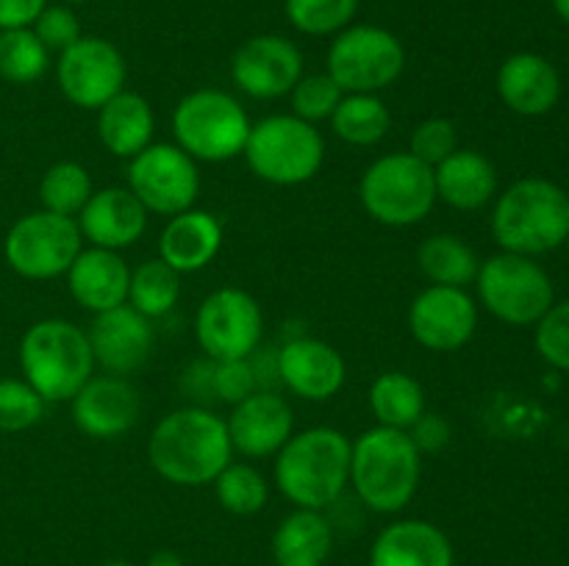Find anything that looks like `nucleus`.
<instances>
[{"label": "nucleus", "instance_id": "nucleus-1", "mask_svg": "<svg viewBox=\"0 0 569 566\" xmlns=\"http://www.w3.org/2000/svg\"><path fill=\"white\" fill-rule=\"evenodd\" d=\"M148 461L172 486H209L233 461L226 420L198 405L161 416L148 438Z\"/></svg>", "mask_w": 569, "mask_h": 566}, {"label": "nucleus", "instance_id": "nucleus-2", "mask_svg": "<svg viewBox=\"0 0 569 566\" xmlns=\"http://www.w3.org/2000/svg\"><path fill=\"white\" fill-rule=\"evenodd\" d=\"M272 477L295 508L322 511L350 486V438L328 425L292 433L278 449Z\"/></svg>", "mask_w": 569, "mask_h": 566}, {"label": "nucleus", "instance_id": "nucleus-3", "mask_svg": "<svg viewBox=\"0 0 569 566\" xmlns=\"http://www.w3.org/2000/svg\"><path fill=\"white\" fill-rule=\"evenodd\" d=\"M422 453L406 431L372 425L350 442V486L376 514H398L420 488Z\"/></svg>", "mask_w": 569, "mask_h": 566}, {"label": "nucleus", "instance_id": "nucleus-4", "mask_svg": "<svg viewBox=\"0 0 569 566\" xmlns=\"http://www.w3.org/2000/svg\"><path fill=\"white\" fill-rule=\"evenodd\" d=\"M492 236L500 250L528 259L561 247L569 239V192L548 178H520L495 200Z\"/></svg>", "mask_w": 569, "mask_h": 566}, {"label": "nucleus", "instance_id": "nucleus-5", "mask_svg": "<svg viewBox=\"0 0 569 566\" xmlns=\"http://www.w3.org/2000/svg\"><path fill=\"white\" fill-rule=\"evenodd\" d=\"M17 355L22 381L31 383L44 403H70L78 388L94 375L87 331L59 316L33 322L22 333Z\"/></svg>", "mask_w": 569, "mask_h": 566}, {"label": "nucleus", "instance_id": "nucleus-6", "mask_svg": "<svg viewBox=\"0 0 569 566\" xmlns=\"http://www.w3.org/2000/svg\"><path fill=\"white\" fill-rule=\"evenodd\" d=\"M250 172L272 186H303L326 164V139L295 114H267L250 125L242 150Z\"/></svg>", "mask_w": 569, "mask_h": 566}, {"label": "nucleus", "instance_id": "nucleus-7", "mask_svg": "<svg viewBox=\"0 0 569 566\" xmlns=\"http://www.w3.org/2000/svg\"><path fill=\"white\" fill-rule=\"evenodd\" d=\"M361 209L387 228L420 225L437 205L433 166L400 150L372 161L359 181Z\"/></svg>", "mask_w": 569, "mask_h": 566}, {"label": "nucleus", "instance_id": "nucleus-8", "mask_svg": "<svg viewBox=\"0 0 569 566\" xmlns=\"http://www.w3.org/2000/svg\"><path fill=\"white\" fill-rule=\"evenodd\" d=\"M244 105L222 89H194L178 100L172 111L176 144L194 161L222 164L242 155L250 133Z\"/></svg>", "mask_w": 569, "mask_h": 566}, {"label": "nucleus", "instance_id": "nucleus-9", "mask_svg": "<svg viewBox=\"0 0 569 566\" xmlns=\"http://www.w3.org/2000/svg\"><path fill=\"white\" fill-rule=\"evenodd\" d=\"M476 292L483 311L515 327L537 325L556 303L553 281L548 272L528 255L506 253V250L481 261Z\"/></svg>", "mask_w": 569, "mask_h": 566}, {"label": "nucleus", "instance_id": "nucleus-10", "mask_svg": "<svg viewBox=\"0 0 569 566\" xmlns=\"http://www.w3.org/2000/svg\"><path fill=\"white\" fill-rule=\"evenodd\" d=\"M406 70V48L381 26H348L333 37L326 72L345 94H378Z\"/></svg>", "mask_w": 569, "mask_h": 566}, {"label": "nucleus", "instance_id": "nucleus-11", "mask_svg": "<svg viewBox=\"0 0 569 566\" xmlns=\"http://www.w3.org/2000/svg\"><path fill=\"white\" fill-rule=\"evenodd\" d=\"M81 250L83 236L78 222L44 209L20 216L3 239L6 264L26 281H53L67 275Z\"/></svg>", "mask_w": 569, "mask_h": 566}, {"label": "nucleus", "instance_id": "nucleus-12", "mask_svg": "<svg viewBox=\"0 0 569 566\" xmlns=\"http://www.w3.org/2000/svg\"><path fill=\"white\" fill-rule=\"evenodd\" d=\"M126 186L148 214L176 216L192 209L200 194V170L176 142H153L128 161Z\"/></svg>", "mask_w": 569, "mask_h": 566}, {"label": "nucleus", "instance_id": "nucleus-13", "mask_svg": "<svg viewBox=\"0 0 569 566\" xmlns=\"http://www.w3.org/2000/svg\"><path fill=\"white\" fill-rule=\"evenodd\" d=\"M264 333L259 300L239 286H220L194 314V338L211 361L250 358Z\"/></svg>", "mask_w": 569, "mask_h": 566}, {"label": "nucleus", "instance_id": "nucleus-14", "mask_svg": "<svg viewBox=\"0 0 569 566\" xmlns=\"http://www.w3.org/2000/svg\"><path fill=\"white\" fill-rule=\"evenodd\" d=\"M128 67L117 44L100 37H81L61 50L56 61V81L61 94L83 111H98L126 89Z\"/></svg>", "mask_w": 569, "mask_h": 566}, {"label": "nucleus", "instance_id": "nucleus-15", "mask_svg": "<svg viewBox=\"0 0 569 566\" xmlns=\"http://www.w3.org/2000/svg\"><path fill=\"white\" fill-rule=\"evenodd\" d=\"M303 78V53L298 44L278 33L250 37L231 55V81L253 100H278Z\"/></svg>", "mask_w": 569, "mask_h": 566}, {"label": "nucleus", "instance_id": "nucleus-16", "mask_svg": "<svg viewBox=\"0 0 569 566\" xmlns=\"http://www.w3.org/2000/svg\"><path fill=\"white\" fill-rule=\"evenodd\" d=\"M478 327V303L467 289L426 286L409 305V331L431 353H456Z\"/></svg>", "mask_w": 569, "mask_h": 566}, {"label": "nucleus", "instance_id": "nucleus-17", "mask_svg": "<svg viewBox=\"0 0 569 566\" xmlns=\"http://www.w3.org/2000/svg\"><path fill=\"white\" fill-rule=\"evenodd\" d=\"M87 336L94 355V366H103L109 375L120 377L142 370L156 344V333L148 316H142L128 303L103 311V314H94Z\"/></svg>", "mask_w": 569, "mask_h": 566}, {"label": "nucleus", "instance_id": "nucleus-18", "mask_svg": "<svg viewBox=\"0 0 569 566\" xmlns=\"http://www.w3.org/2000/svg\"><path fill=\"white\" fill-rule=\"evenodd\" d=\"M226 427L233 453L244 458H270L295 433L292 405L281 394L256 388L233 405Z\"/></svg>", "mask_w": 569, "mask_h": 566}, {"label": "nucleus", "instance_id": "nucleus-19", "mask_svg": "<svg viewBox=\"0 0 569 566\" xmlns=\"http://www.w3.org/2000/svg\"><path fill=\"white\" fill-rule=\"evenodd\" d=\"M72 405V422L78 431L89 438H117L131 431L139 422V392L128 377L120 375H92L76 397Z\"/></svg>", "mask_w": 569, "mask_h": 566}, {"label": "nucleus", "instance_id": "nucleus-20", "mask_svg": "<svg viewBox=\"0 0 569 566\" xmlns=\"http://www.w3.org/2000/svg\"><path fill=\"white\" fill-rule=\"evenodd\" d=\"M278 375L300 400L326 403L345 386L348 364L333 344L315 336H298L289 338L278 353Z\"/></svg>", "mask_w": 569, "mask_h": 566}, {"label": "nucleus", "instance_id": "nucleus-21", "mask_svg": "<svg viewBox=\"0 0 569 566\" xmlns=\"http://www.w3.org/2000/svg\"><path fill=\"white\" fill-rule=\"evenodd\" d=\"M148 211L133 198L128 186H106L94 189L92 198L76 216L78 231L89 247L103 250H126L133 247L144 236L148 228Z\"/></svg>", "mask_w": 569, "mask_h": 566}, {"label": "nucleus", "instance_id": "nucleus-22", "mask_svg": "<svg viewBox=\"0 0 569 566\" xmlns=\"http://www.w3.org/2000/svg\"><path fill=\"white\" fill-rule=\"evenodd\" d=\"M64 277L72 300L92 314H103L128 303L131 266L117 250L83 247Z\"/></svg>", "mask_w": 569, "mask_h": 566}, {"label": "nucleus", "instance_id": "nucleus-23", "mask_svg": "<svg viewBox=\"0 0 569 566\" xmlns=\"http://www.w3.org/2000/svg\"><path fill=\"white\" fill-rule=\"evenodd\" d=\"M506 109L520 117H542L556 109L561 98V75L545 55L515 53L500 64L495 78Z\"/></svg>", "mask_w": 569, "mask_h": 566}, {"label": "nucleus", "instance_id": "nucleus-24", "mask_svg": "<svg viewBox=\"0 0 569 566\" xmlns=\"http://www.w3.org/2000/svg\"><path fill=\"white\" fill-rule=\"evenodd\" d=\"M222 250V222L206 209H187L170 216L159 233V259L187 275L200 272Z\"/></svg>", "mask_w": 569, "mask_h": 566}, {"label": "nucleus", "instance_id": "nucleus-25", "mask_svg": "<svg viewBox=\"0 0 569 566\" xmlns=\"http://www.w3.org/2000/svg\"><path fill=\"white\" fill-rule=\"evenodd\" d=\"M370 566H453V544L426 519H398L378 533Z\"/></svg>", "mask_w": 569, "mask_h": 566}, {"label": "nucleus", "instance_id": "nucleus-26", "mask_svg": "<svg viewBox=\"0 0 569 566\" xmlns=\"http://www.w3.org/2000/svg\"><path fill=\"white\" fill-rule=\"evenodd\" d=\"M437 198L456 211H478L498 194V170L483 153L459 148L433 166Z\"/></svg>", "mask_w": 569, "mask_h": 566}, {"label": "nucleus", "instance_id": "nucleus-27", "mask_svg": "<svg viewBox=\"0 0 569 566\" xmlns=\"http://www.w3.org/2000/svg\"><path fill=\"white\" fill-rule=\"evenodd\" d=\"M94 114H98L100 144L117 159L131 161L148 144H153L156 114L144 94L122 89L109 103L100 105Z\"/></svg>", "mask_w": 569, "mask_h": 566}, {"label": "nucleus", "instance_id": "nucleus-28", "mask_svg": "<svg viewBox=\"0 0 569 566\" xmlns=\"http://www.w3.org/2000/svg\"><path fill=\"white\" fill-rule=\"evenodd\" d=\"M333 530L322 511L295 508L272 536L276 566H322L331 555Z\"/></svg>", "mask_w": 569, "mask_h": 566}, {"label": "nucleus", "instance_id": "nucleus-29", "mask_svg": "<svg viewBox=\"0 0 569 566\" xmlns=\"http://www.w3.org/2000/svg\"><path fill=\"white\" fill-rule=\"evenodd\" d=\"M417 266L431 286L467 289L476 283L481 259L456 233H433L417 247Z\"/></svg>", "mask_w": 569, "mask_h": 566}, {"label": "nucleus", "instance_id": "nucleus-30", "mask_svg": "<svg viewBox=\"0 0 569 566\" xmlns=\"http://www.w3.org/2000/svg\"><path fill=\"white\" fill-rule=\"evenodd\" d=\"M370 411L376 425L409 431L426 414V388L415 375L400 370L381 372L370 386Z\"/></svg>", "mask_w": 569, "mask_h": 566}, {"label": "nucleus", "instance_id": "nucleus-31", "mask_svg": "<svg viewBox=\"0 0 569 566\" xmlns=\"http://www.w3.org/2000/svg\"><path fill=\"white\" fill-rule=\"evenodd\" d=\"M328 122L345 144L376 148L392 128V111L378 94H345Z\"/></svg>", "mask_w": 569, "mask_h": 566}, {"label": "nucleus", "instance_id": "nucleus-32", "mask_svg": "<svg viewBox=\"0 0 569 566\" xmlns=\"http://www.w3.org/2000/svg\"><path fill=\"white\" fill-rule=\"evenodd\" d=\"M181 297V272L172 270L170 264L156 255V259L142 261L131 270V286H128V305L139 314L148 316L150 322L170 314Z\"/></svg>", "mask_w": 569, "mask_h": 566}, {"label": "nucleus", "instance_id": "nucleus-33", "mask_svg": "<svg viewBox=\"0 0 569 566\" xmlns=\"http://www.w3.org/2000/svg\"><path fill=\"white\" fill-rule=\"evenodd\" d=\"M92 192L94 186L89 170L70 159L50 164L44 170L42 181H39V203H42V209L61 216H72V220L81 214Z\"/></svg>", "mask_w": 569, "mask_h": 566}, {"label": "nucleus", "instance_id": "nucleus-34", "mask_svg": "<svg viewBox=\"0 0 569 566\" xmlns=\"http://www.w3.org/2000/svg\"><path fill=\"white\" fill-rule=\"evenodd\" d=\"M50 50L39 42L31 28L0 31V78L14 87L37 83L48 72Z\"/></svg>", "mask_w": 569, "mask_h": 566}, {"label": "nucleus", "instance_id": "nucleus-35", "mask_svg": "<svg viewBox=\"0 0 569 566\" xmlns=\"http://www.w3.org/2000/svg\"><path fill=\"white\" fill-rule=\"evenodd\" d=\"M217 503L233 516H253L270 499V483L256 469L253 464L244 461H231L220 475L214 477Z\"/></svg>", "mask_w": 569, "mask_h": 566}, {"label": "nucleus", "instance_id": "nucleus-36", "mask_svg": "<svg viewBox=\"0 0 569 566\" xmlns=\"http://www.w3.org/2000/svg\"><path fill=\"white\" fill-rule=\"evenodd\" d=\"M359 0H283L287 20L306 37H337L353 22Z\"/></svg>", "mask_w": 569, "mask_h": 566}, {"label": "nucleus", "instance_id": "nucleus-37", "mask_svg": "<svg viewBox=\"0 0 569 566\" xmlns=\"http://www.w3.org/2000/svg\"><path fill=\"white\" fill-rule=\"evenodd\" d=\"M342 98L345 92L328 72H309V75L303 72V78H300V81L295 83L292 92H289L292 114L311 122V125L331 120V114L337 111L339 100Z\"/></svg>", "mask_w": 569, "mask_h": 566}, {"label": "nucleus", "instance_id": "nucleus-38", "mask_svg": "<svg viewBox=\"0 0 569 566\" xmlns=\"http://www.w3.org/2000/svg\"><path fill=\"white\" fill-rule=\"evenodd\" d=\"M44 400L28 381L0 377V433H22L44 416Z\"/></svg>", "mask_w": 569, "mask_h": 566}, {"label": "nucleus", "instance_id": "nucleus-39", "mask_svg": "<svg viewBox=\"0 0 569 566\" xmlns=\"http://www.w3.org/2000/svg\"><path fill=\"white\" fill-rule=\"evenodd\" d=\"M456 150H459V131L448 117H428L409 137V153L428 166L442 164Z\"/></svg>", "mask_w": 569, "mask_h": 566}, {"label": "nucleus", "instance_id": "nucleus-40", "mask_svg": "<svg viewBox=\"0 0 569 566\" xmlns=\"http://www.w3.org/2000/svg\"><path fill=\"white\" fill-rule=\"evenodd\" d=\"M533 342L550 366L569 372V300L550 305L548 314L537 322Z\"/></svg>", "mask_w": 569, "mask_h": 566}, {"label": "nucleus", "instance_id": "nucleus-41", "mask_svg": "<svg viewBox=\"0 0 569 566\" xmlns=\"http://www.w3.org/2000/svg\"><path fill=\"white\" fill-rule=\"evenodd\" d=\"M31 31L37 33L39 42H42L44 48L56 50V53L67 50L70 44H76L78 39L83 37L81 22H78L76 11L64 3L44 6V9L39 11L37 20H33Z\"/></svg>", "mask_w": 569, "mask_h": 566}, {"label": "nucleus", "instance_id": "nucleus-42", "mask_svg": "<svg viewBox=\"0 0 569 566\" xmlns=\"http://www.w3.org/2000/svg\"><path fill=\"white\" fill-rule=\"evenodd\" d=\"M211 386L220 394L226 403L237 405L248 394L256 392V375L248 358L239 361H214V375H211Z\"/></svg>", "mask_w": 569, "mask_h": 566}, {"label": "nucleus", "instance_id": "nucleus-43", "mask_svg": "<svg viewBox=\"0 0 569 566\" xmlns=\"http://www.w3.org/2000/svg\"><path fill=\"white\" fill-rule=\"evenodd\" d=\"M420 453H437L450 444V422L442 414H422L415 425L406 431Z\"/></svg>", "mask_w": 569, "mask_h": 566}, {"label": "nucleus", "instance_id": "nucleus-44", "mask_svg": "<svg viewBox=\"0 0 569 566\" xmlns=\"http://www.w3.org/2000/svg\"><path fill=\"white\" fill-rule=\"evenodd\" d=\"M44 6H48V0H0V31L31 28Z\"/></svg>", "mask_w": 569, "mask_h": 566}, {"label": "nucleus", "instance_id": "nucleus-45", "mask_svg": "<svg viewBox=\"0 0 569 566\" xmlns=\"http://www.w3.org/2000/svg\"><path fill=\"white\" fill-rule=\"evenodd\" d=\"M144 566H183V560L178 558L172 549H159V553H153L148 558V564Z\"/></svg>", "mask_w": 569, "mask_h": 566}, {"label": "nucleus", "instance_id": "nucleus-46", "mask_svg": "<svg viewBox=\"0 0 569 566\" xmlns=\"http://www.w3.org/2000/svg\"><path fill=\"white\" fill-rule=\"evenodd\" d=\"M553 9H556V14L561 17V22L569 26V0H553Z\"/></svg>", "mask_w": 569, "mask_h": 566}, {"label": "nucleus", "instance_id": "nucleus-47", "mask_svg": "<svg viewBox=\"0 0 569 566\" xmlns=\"http://www.w3.org/2000/svg\"><path fill=\"white\" fill-rule=\"evenodd\" d=\"M100 566H133V564H128V560H106V564Z\"/></svg>", "mask_w": 569, "mask_h": 566}, {"label": "nucleus", "instance_id": "nucleus-48", "mask_svg": "<svg viewBox=\"0 0 569 566\" xmlns=\"http://www.w3.org/2000/svg\"><path fill=\"white\" fill-rule=\"evenodd\" d=\"M59 3H64V6H72V3H87V0H59Z\"/></svg>", "mask_w": 569, "mask_h": 566}, {"label": "nucleus", "instance_id": "nucleus-49", "mask_svg": "<svg viewBox=\"0 0 569 566\" xmlns=\"http://www.w3.org/2000/svg\"><path fill=\"white\" fill-rule=\"evenodd\" d=\"M567 247H569V239H567Z\"/></svg>", "mask_w": 569, "mask_h": 566}]
</instances>
